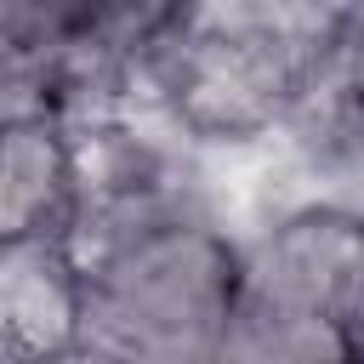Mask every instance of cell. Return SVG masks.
Returning <instances> with one entry per match:
<instances>
[{"label":"cell","mask_w":364,"mask_h":364,"mask_svg":"<svg viewBox=\"0 0 364 364\" xmlns=\"http://www.w3.org/2000/svg\"><path fill=\"white\" fill-rule=\"evenodd\" d=\"M0 364H34V358H23L17 347H6V341H0Z\"/></svg>","instance_id":"ba28073f"},{"label":"cell","mask_w":364,"mask_h":364,"mask_svg":"<svg viewBox=\"0 0 364 364\" xmlns=\"http://www.w3.org/2000/svg\"><path fill=\"white\" fill-rule=\"evenodd\" d=\"M347 6H165L125 108H154L193 154L284 136L336 68Z\"/></svg>","instance_id":"7a4b0ae2"},{"label":"cell","mask_w":364,"mask_h":364,"mask_svg":"<svg viewBox=\"0 0 364 364\" xmlns=\"http://www.w3.org/2000/svg\"><path fill=\"white\" fill-rule=\"evenodd\" d=\"M330 80L364 108V6H347V23H341V40H336V68Z\"/></svg>","instance_id":"52a82bcc"},{"label":"cell","mask_w":364,"mask_h":364,"mask_svg":"<svg viewBox=\"0 0 364 364\" xmlns=\"http://www.w3.org/2000/svg\"><path fill=\"white\" fill-rule=\"evenodd\" d=\"M0 341L34 364H57L80 347V273L63 239L0 250Z\"/></svg>","instance_id":"277c9868"},{"label":"cell","mask_w":364,"mask_h":364,"mask_svg":"<svg viewBox=\"0 0 364 364\" xmlns=\"http://www.w3.org/2000/svg\"><path fill=\"white\" fill-rule=\"evenodd\" d=\"M80 273V341L114 364H210L239 296L245 245L199 193L80 205L63 233Z\"/></svg>","instance_id":"6da1fadb"},{"label":"cell","mask_w":364,"mask_h":364,"mask_svg":"<svg viewBox=\"0 0 364 364\" xmlns=\"http://www.w3.org/2000/svg\"><path fill=\"white\" fill-rule=\"evenodd\" d=\"M284 154L307 205H330L364 222V108L336 80H324L313 102L284 125Z\"/></svg>","instance_id":"5b68a950"},{"label":"cell","mask_w":364,"mask_h":364,"mask_svg":"<svg viewBox=\"0 0 364 364\" xmlns=\"http://www.w3.org/2000/svg\"><path fill=\"white\" fill-rule=\"evenodd\" d=\"M353 364H364V353H358V358H353Z\"/></svg>","instance_id":"9c48e42d"},{"label":"cell","mask_w":364,"mask_h":364,"mask_svg":"<svg viewBox=\"0 0 364 364\" xmlns=\"http://www.w3.org/2000/svg\"><path fill=\"white\" fill-rule=\"evenodd\" d=\"M245 301L341 324L364 313V222L330 205H296L245 239Z\"/></svg>","instance_id":"3957f363"},{"label":"cell","mask_w":364,"mask_h":364,"mask_svg":"<svg viewBox=\"0 0 364 364\" xmlns=\"http://www.w3.org/2000/svg\"><path fill=\"white\" fill-rule=\"evenodd\" d=\"M358 353H364L358 336L341 324L296 318V313H279V307L239 296V313H233L210 364H353Z\"/></svg>","instance_id":"8992f818"}]
</instances>
